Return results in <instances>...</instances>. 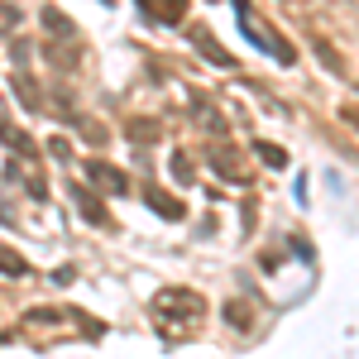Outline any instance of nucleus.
I'll return each instance as SVG.
<instances>
[{
  "label": "nucleus",
  "mask_w": 359,
  "mask_h": 359,
  "mask_svg": "<svg viewBox=\"0 0 359 359\" xmlns=\"http://www.w3.org/2000/svg\"><path fill=\"white\" fill-rule=\"evenodd\" d=\"M168 311H172V316H182V321H196L206 306H201L196 292H163V297H158V316H168Z\"/></svg>",
  "instance_id": "1"
},
{
  "label": "nucleus",
  "mask_w": 359,
  "mask_h": 359,
  "mask_svg": "<svg viewBox=\"0 0 359 359\" xmlns=\"http://www.w3.org/2000/svg\"><path fill=\"white\" fill-rule=\"evenodd\" d=\"M86 177H91V187H106V192H130V182H125V172L120 168H111V163H101V158H91L86 163Z\"/></svg>",
  "instance_id": "2"
},
{
  "label": "nucleus",
  "mask_w": 359,
  "mask_h": 359,
  "mask_svg": "<svg viewBox=\"0 0 359 359\" xmlns=\"http://www.w3.org/2000/svg\"><path fill=\"white\" fill-rule=\"evenodd\" d=\"M211 168L221 177H230V182H245V163H240V154L230 144H211Z\"/></svg>",
  "instance_id": "3"
},
{
  "label": "nucleus",
  "mask_w": 359,
  "mask_h": 359,
  "mask_svg": "<svg viewBox=\"0 0 359 359\" xmlns=\"http://www.w3.org/2000/svg\"><path fill=\"white\" fill-rule=\"evenodd\" d=\"M139 10L149 20H158V25H177L187 15V0H139Z\"/></svg>",
  "instance_id": "4"
},
{
  "label": "nucleus",
  "mask_w": 359,
  "mask_h": 359,
  "mask_svg": "<svg viewBox=\"0 0 359 359\" xmlns=\"http://www.w3.org/2000/svg\"><path fill=\"white\" fill-rule=\"evenodd\" d=\"M144 201H149L158 216H168V221H182V201H177V196H168L163 187H144Z\"/></svg>",
  "instance_id": "5"
},
{
  "label": "nucleus",
  "mask_w": 359,
  "mask_h": 359,
  "mask_svg": "<svg viewBox=\"0 0 359 359\" xmlns=\"http://www.w3.org/2000/svg\"><path fill=\"white\" fill-rule=\"evenodd\" d=\"M192 43H196V48H201L206 57H211V62H221V67H235V57L225 53V48L216 43V39H211V34H206V29H192Z\"/></svg>",
  "instance_id": "6"
},
{
  "label": "nucleus",
  "mask_w": 359,
  "mask_h": 359,
  "mask_svg": "<svg viewBox=\"0 0 359 359\" xmlns=\"http://www.w3.org/2000/svg\"><path fill=\"white\" fill-rule=\"evenodd\" d=\"M72 196H77V206H82V216H86L91 225H106V221H111V216H106V206L86 192V187H72Z\"/></svg>",
  "instance_id": "7"
},
{
  "label": "nucleus",
  "mask_w": 359,
  "mask_h": 359,
  "mask_svg": "<svg viewBox=\"0 0 359 359\" xmlns=\"http://www.w3.org/2000/svg\"><path fill=\"white\" fill-rule=\"evenodd\" d=\"M0 273H5V278H20V273H29V264L10 245H0Z\"/></svg>",
  "instance_id": "8"
},
{
  "label": "nucleus",
  "mask_w": 359,
  "mask_h": 359,
  "mask_svg": "<svg viewBox=\"0 0 359 359\" xmlns=\"http://www.w3.org/2000/svg\"><path fill=\"white\" fill-rule=\"evenodd\" d=\"M15 91H20V101H25L29 111H43V96H39V86L29 82V77H15Z\"/></svg>",
  "instance_id": "9"
},
{
  "label": "nucleus",
  "mask_w": 359,
  "mask_h": 359,
  "mask_svg": "<svg viewBox=\"0 0 359 359\" xmlns=\"http://www.w3.org/2000/svg\"><path fill=\"white\" fill-rule=\"evenodd\" d=\"M43 25H48V34H57V39H72V20L57 15V10H43Z\"/></svg>",
  "instance_id": "10"
},
{
  "label": "nucleus",
  "mask_w": 359,
  "mask_h": 359,
  "mask_svg": "<svg viewBox=\"0 0 359 359\" xmlns=\"http://www.w3.org/2000/svg\"><path fill=\"white\" fill-rule=\"evenodd\" d=\"M20 20H25V15H20V5L0 0V34H15V29H20Z\"/></svg>",
  "instance_id": "11"
},
{
  "label": "nucleus",
  "mask_w": 359,
  "mask_h": 359,
  "mask_svg": "<svg viewBox=\"0 0 359 359\" xmlns=\"http://www.w3.org/2000/svg\"><path fill=\"white\" fill-rule=\"evenodd\" d=\"M254 154H259V158H264L269 168H283V163H287V154H283L278 144H254Z\"/></svg>",
  "instance_id": "12"
},
{
  "label": "nucleus",
  "mask_w": 359,
  "mask_h": 359,
  "mask_svg": "<svg viewBox=\"0 0 359 359\" xmlns=\"http://www.w3.org/2000/svg\"><path fill=\"white\" fill-rule=\"evenodd\" d=\"M130 135H135V144H139V139H144V144H154V139H158V120H135V125H130Z\"/></svg>",
  "instance_id": "13"
},
{
  "label": "nucleus",
  "mask_w": 359,
  "mask_h": 359,
  "mask_svg": "<svg viewBox=\"0 0 359 359\" xmlns=\"http://www.w3.org/2000/svg\"><path fill=\"white\" fill-rule=\"evenodd\" d=\"M0 139H10V149H25V154H29V144H34V139L20 135V130H15L10 120H0Z\"/></svg>",
  "instance_id": "14"
},
{
  "label": "nucleus",
  "mask_w": 359,
  "mask_h": 359,
  "mask_svg": "<svg viewBox=\"0 0 359 359\" xmlns=\"http://www.w3.org/2000/svg\"><path fill=\"white\" fill-rule=\"evenodd\" d=\"M82 135L91 144H106V125H96V120H82Z\"/></svg>",
  "instance_id": "15"
},
{
  "label": "nucleus",
  "mask_w": 359,
  "mask_h": 359,
  "mask_svg": "<svg viewBox=\"0 0 359 359\" xmlns=\"http://www.w3.org/2000/svg\"><path fill=\"white\" fill-rule=\"evenodd\" d=\"M225 316H230L235 326H245V321H249V311H245V306H240V302H230V306H225Z\"/></svg>",
  "instance_id": "16"
},
{
  "label": "nucleus",
  "mask_w": 359,
  "mask_h": 359,
  "mask_svg": "<svg viewBox=\"0 0 359 359\" xmlns=\"http://www.w3.org/2000/svg\"><path fill=\"white\" fill-rule=\"evenodd\" d=\"M345 120H350V125L359 130V106H345Z\"/></svg>",
  "instance_id": "17"
}]
</instances>
